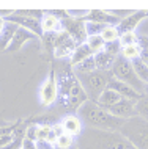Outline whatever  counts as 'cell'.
Instances as JSON below:
<instances>
[{"label": "cell", "instance_id": "27", "mask_svg": "<svg viewBox=\"0 0 148 149\" xmlns=\"http://www.w3.org/2000/svg\"><path fill=\"white\" fill-rule=\"evenodd\" d=\"M76 146V138L71 135H66V134H62L55 138V143H54V148L55 149H69Z\"/></svg>", "mask_w": 148, "mask_h": 149}, {"label": "cell", "instance_id": "24", "mask_svg": "<svg viewBox=\"0 0 148 149\" xmlns=\"http://www.w3.org/2000/svg\"><path fill=\"white\" fill-rule=\"evenodd\" d=\"M140 46L137 44H131V46H125L121 47V52H120V55H121L125 60H128V61H134V60H137L139 57H140Z\"/></svg>", "mask_w": 148, "mask_h": 149}, {"label": "cell", "instance_id": "29", "mask_svg": "<svg viewBox=\"0 0 148 149\" xmlns=\"http://www.w3.org/2000/svg\"><path fill=\"white\" fill-rule=\"evenodd\" d=\"M95 69H96V64H95V58L93 57L83 60L82 63L76 64V66L73 68V71L76 72V74H85V72H91Z\"/></svg>", "mask_w": 148, "mask_h": 149}, {"label": "cell", "instance_id": "28", "mask_svg": "<svg viewBox=\"0 0 148 149\" xmlns=\"http://www.w3.org/2000/svg\"><path fill=\"white\" fill-rule=\"evenodd\" d=\"M85 44L88 46V49L91 50V54H98V52H102L104 50V42L102 41V38L99 35H96V36H88L87 38V41H85Z\"/></svg>", "mask_w": 148, "mask_h": 149}, {"label": "cell", "instance_id": "32", "mask_svg": "<svg viewBox=\"0 0 148 149\" xmlns=\"http://www.w3.org/2000/svg\"><path fill=\"white\" fill-rule=\"evenodd\" d=\"M137 42H139V38H137V35H135L134 31L120 35V44H121V47L131 46V44H137Z\"/></svg>", "mask_w": 148, "mask_h": 149}, {"label": "cell", "instance_id": "10", "mask_svg": "<svg viewBox=\"0 0 148 149\" xmlns=\"http://www.w3.org/2000/svg\"><path fill=\"white\" fill-rule=\"evenodd\" d=\"M5 21L14 24L16 27H21V29H25V30L32 31V33L36 35L38 38H41V36H43L41 25H39V21H38V19L29 17V16H24V14H21V13H18V11H13L10 16H6V17H5Z\"/></svg>", "mask_w": 148, "mask_h": 149}, {"label": "cell", "instance_id": "12", "mask_svg": "<svg viewBox=\"0 0 148 149\" xmlns=\"http://www.w3.org/2000/svg\"><path fill=\"white\" fill-rule=\"evenodd\" d=\"M107 111H110L114 116H117V118H120V119H125V121L137 116V113H135V100L123 99V97L120 99L115 105L107 108Z\"/></svg>", "mask_w": 148, "mask_h": 149}, {"label": "cell", "instance_id": "1", "mask_svg": "<svg viewBox=\"0 0 148 149\" xmlns=\"http://www.w3.org/2000/svg\"><path fill=\"white\" fill-rule=\"evenodd\" d=\"M57 75V85H58V99L57 105L60 108H65L69 111H77V108L82 105L87 99L85 91L82 90L81 83L76 77L69 61H60L52 63Z\"/></svg>", "mask_w": 148, "mask_h": 149}, {"label": "cell", "instance_id": "3", "mask_svg": "<svg viewBox=\"0 0 148 149\" xmlns=\"http://www.w3.org/2000/svg\"><path fill=\"white\" fill-rule=\"evenodd\" d=\"M76 115L82 119L83 126L96 130H109V132H118L121 129L125 119H120L114 116L106 108L99 107L98 104L85 100L81 107L77 108Z\"/></svg>", "mask_w": 148, "mask_h": 149}, {"label": "cell", "instance_id": "6", "mask_svg": "<svg viewBox=\"0 0 148 149\" xmlns=\"http://www.w3.org/2000/svg\"><path fill=\"white\" fill-rule=\"evenodd\" d=\"M110 72H112V77H114V79H117V80H120V82L126 83V85L131 86L133 90H135L137 93L143 94L145 83H143L142 80L135 75L134 68H133V64H131V61L125 60L121 55H118V57L115 58L114 66H112Z\"/></svg>", "mask_w": 148, "mask_h": 149}, {"label": "cell", "instance_id": "33", "mask_svg": "<svg viewBox=\"0 0 148 149\" xmlns=\"http://www.w3.org/2000/svg\"><path fill=\"white\" fill-rule=\"evenodd\" d=\"M21 149H38L36 141H33V140H30V138H24Z\"/></svg>", "mask_w": 148, "mask_h": 149}, {"label": "cell", "instance_id": "20", "mask_svg": "<svg viewBox=\"0 0 148 149\" xmlns=\"http://www.w3.org/2000/svg\"><path fill=\"white\" fill-rule=\"evenodd\" d=\"M93 58H95L96 69H99V71H110L117 57H112L110 54H107V52L102 50V52H98V54H95Z\"/></svg>", "mask_w": 148, "mask_h": 149}, {"label": "cell", "instance_id": "17", "mask_svg": "<svg viewBox=\"0 0 148 149\" xmlns=\"http://www.w3.org/2000/svg\"><path fill=\"white\" fill-rule=\"evenodd\" d=\"M43 33H58L62 31V21L54 13H43V17L39 19Z\"/></svg>", "mask_w": 148, "mask_h": 149}, {"label": "cell", "instance_id": "18", "mask_svg": "<svg viewBox=\"0 0 148 149\" xmlns=\"http://www.w3.org/2000/svg\"><path fill=\"white\" fill-rule=\"evenodd\" d=\"M27 126H29V124H27V119H21L19 126L16 127V130L13 132V138H11V141L8 143L5 148H2V149H21L22 141H24V138H25Z\"/></svg>", "mask_w": 148, "mask_h": 149}, {"label": "cell", "instance_id": "26", "mask_svg": "<svg viewBox=\"0 0 148 149\" xmlns=\"http://www.w3.org/2000/svg\"><path fill=\"white\" fill-rule=\"evenodd\" d=\"M102 38L104 42H112V41H118L120 39V31L117 29V25H106L99 35Z\"/></svg>", "mask_w": 148, "mask_h": 149}, {"label": "cell", "instance_id": "21", "mask_svg": "<svg viewBox=\"0 0 148 149\" xmlns=\"http://www.w3.org/2000/svg\"><path fill=\"white\" fill-rule=\"evenodd\" d=\"M19 123H21V119H16L14 123L0 126V149L5 148L6 144L11 141V138H13V132L16 130V127L19 126Z\"/></svg>", "mask_w": 148, "mask_h": 149}, {"label": "cell", "instance_id": "8", "mask_svg": "<svg viewBox=\"0 0 148 149\" xmlns=\"http://www.w3.org/2000/svg\"><path fill=\"white\" fill-rule=\"evenodd\" d=\"M77 44L74 42V39L71 38L69 35L66 33L65 30L55 33V41H54V50H52V55H54L55 60H65L74 54Z\"/></svg>", "mask_w": 148, "mask_h": 149}, {"label": "cell", "instance_id": "36", "mask_svg": "<svg viewBox=\"0 0 148 149\" xmlns=\"http://www.w3.org/2000/svg\"><path fill=\"white\" fill-rule=\"evenodd\" d=\"M69 149H77V146H73V148H69Z\"/></svg>", "mask_w": 148, "mask_h": 149}, {"label": "cell", "instance_id": "35", "mask_svg": "<svg viewBox=\"0 0 148 149\" xmlns=\"http://www.w3.org/2000/svg\"><path fill=\"white\" fill-rule=\"evenodd\" d=\"M143 94L148 96V83H145V90H143Z\"/></svg>", "mask_w": 148, "mask_h": 149}, {"label": "cell", "instance_id": "16", "mask_svg": "<svg viewBox=\"0 0 148 149\" xmlns=\"http://www.w3.org/2000/svg\"><path fill=\"white\" fill-rule=\"evenodd\" d=\"M107 88H110V90H114L115 93H118V94H120V97H123V99L139 100V99H140L142 96H143V94H140V93H137L135 90H133L131 86H128L126 83L120 82V80L114 79V77L110 79V82H109V86H107Z\"/></svg>", "mask_w": 148, "mask_h": 149}, {"label": "cell", "instance_id": "2", "mask_svg": "<svg viewBox=\"0 0 148 149\" xmlns=\"http://www.w3.org/2000/svg\"><path fill=\"white\" fill-rule=\"evenodd\" d=\"M77 149H135L120 132L85 127L76 140Z\"/></svg>", "mask_w": 148, "mask_h": 149}, {"label": "cell", "instance_id": "7", "mask_svg": "<svg viewBox=\"0 0 148 149\" xmlns=\"http://www.w3.org/2000/svg\"><path fill=\"white\" fill-rule=\"evenodd\" d=\"M58 99V85H57V75H55V69L51 64V69L44 82L39 86V104L41 107L49 108L57 104Z\"/></svg>", "mask_w": 148, "mask_h": 149}, {"label": "cell", "instance_id": "4", "mask_svg": "<svg viewBox=\"0 0 148 149\" xmlns=\"http://www.w3.org/2000/svg\"><path fill=\"white\" fill-rule=\"evenodd\" d=\"M76 77H77L79 83H81L82 90L85 91L87 99L96 104L101 93L109 86V82L112 79V72L95 69L91 72H85V74H76Z\"/></svg>", "mask_w": 148, "mask_h": 149}, {"label": "cell", "instance_id": "19", "mask_svg": "<svg viewBox=\"0 0 148 149\" xmlns=\"http://www.w3.org/2000/svg\"><path fill=\"white\" fill-rule=\"evenodd\" d=\"M121 99L120 97V94L118 93H115L114 90H110V88H106L102 93H101V96L98 97V105L99 107H102V108H110L112 105H115V104L118 102V100Z\"/></svg>", "mask_w": 148, "mask_h": 149}, {"label": "cell", "instance_id": "13", "mask_svg": "<svg viewBox=\"0 0 148 149\" xmlns=\"http://www.w3.org/2000/svg\"><path fill=\"white\" fill-rule=\"evenodd\" d=\"M82 21L99 24V25H118L120 24V19L115 17L110 11H101V10L87 11V14L82 17Z\"/></svg>", "mask_w": 148, "mask_h": 149}, {"label": "cell", "instance_id": "14", "mask_svg": "<svg viewBox=\"0 0 148 149\" xmlns=\"http://www.w3.org/2000/svg\"><path fill=\"white\" fill-rule=\"evenodd\" d=\"M35 39H39V38H38L36 35H33L32 31L25 30V29H21V27H18V30L14 31L13 38H11L10 46L6 47L5 52H18V50L22 49V46H24L25 42L35 41Z\"/></svg>", "mask_w": 148, "mask_h": 149}, {"label": "cell", "instance_id": "5", "mask_svg": "<svg viewBox=\"0 0 148 149\" xmlns=\"http://www.w3.org/2000/svg\"><path fill=\"white\" fill-rule=\"evenodd\" d=\"M120 134L135 149H148V121L140 116H134L123 123Z\"/></svg>", "mask_w": 148, "mask_h": 149}, {"label": "cell", "instance_id": "9", "mask_svg": "<svg viewBox=\"0 0 148 149\" xmlns=\"http://www.w3.org/2000/svg\"><path fill=\"white\" fill-rule=\"evenodd\" d=\"M62 30H65L71 38L74 39V42L77 44H83L87 41V31H85V22L82 19H74L69 16H65L62 19Z\"/></svg>", "mask_w": 148, "mask_h": 149}, {"label": "cell", "instance_id": "11", "mask_svg": "<svg viewBox=\"0 0 148 149\" xmlns=\"http://www.w3.org/2000/svg\"><path fill=\"white\" fill-rule=\"evenodd\" d=\"M58 123H60V126H62L63 134L71 135V136H74V138L81 135L82 130L85 129V126H83V123H82V119L79 118L76 113H66L62 119L58 121Z\"/></svg>", "mask_w": 148, "mask_h": 149}, {"label": "cell", "instance_id": "25", "mask_svg": "<svg viewBox=\"0 0 148 149\" xmlns=\"http://www.w3.org/2000/svg\"><path fill=\"white\" fill-rule=\"evenodd\" d=\"M131 64H133V68H134L135 75H137L143 83H148V64H145L140 58L131 61Z\"/></svg>", "mask_w": 148, "mask_h": 149}, {"label": "cell", "instance_id": "23", "mask_svg": "<svg viewBox=\"0 0 148 149\" xmlns=\"http://www.w3.org/2000/svg\"><path fill=\"white\" fill-rule=\"evenodd\" d=\"M18 30V27L11 22H6L5 21V29H3L2 35H0V52H5L6 47L10 46L11 42V38H13L14 31Z\"/></svg>", "mask_w": 148, "mask_h": 149}, {"label": "cell", "instance_id": "34", "mask_svg": "<svg viewBox=\"0 0 148 149\" xmlns=\"http://www.w3.org/2000/svg\"><path fill=\"white\" fill-rule=\"evenodd\" d=\"M3 29H5V19H3V17H0V35H2Z\"/></svg>", "mask_w": 148, "mask_h": 149}, {"label": "cell", "instance_id": "30", "mask_svg": "<svg viewBox=\"0 0 148 149\" xmlns=\"http://www.w3.org/2000/svg\"><path fill=\"white\" fill-rule=\"evenodd\" d=\"M135 113L142 119L148 121V96L143 94L139 100H135Z\"/></svg>", "mask_w": 148, "mask_h": 149}, {"label": "cell", "instance_id": "31", "mask_svg": "<svg viewBox=\"0 0 148 149\" xmlns=\"http://www.w3.org/2000/svg\"><path fill=\"white\" fill-rule=\"evenodd\" d=\"M104 52L110 54L112 57H118L120 52H121V44H120V39H118V41L106 42V44H104Z\"/></svg>", "mask_w": 148, "mask_h": 149}, {"label": "cell", "instance_id": "15", "mask_svg": "<svg viewBox=\"0 0 148 149\" xmlns=\"http://www.w3.org/2000/svg\"><path fill=\"white\" fill-rule=\"evenodd\" d=\"M147 16H148V11H135V13H131L128 17L121 19L120 24L117 25L120 35L129 33V31H135V29L139 27V24H140Z\"/></svg>", "mask_w": 148, "mask_h": 149}, {"label": "cell", "instance_id": "22", "mask_svg": "<svg viewBox=\"0 0 148 149\" xmlns=\"http://www.w3.org/2000/svg\"><path fill=\"white\" fill-rule=\"evenodd\" d=\"M90 57H93V54H91V50L88 49V46H87L85 42L83 44H79L77 47H76V50H74V54L71 55V68H74L76 64H79V63H82L83 60H87V58H90Z\"/></svg>", "mask_w": 148, "mask_h": 149}]
</instances>
